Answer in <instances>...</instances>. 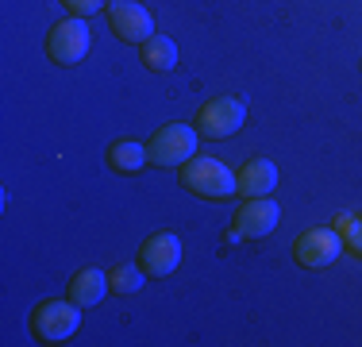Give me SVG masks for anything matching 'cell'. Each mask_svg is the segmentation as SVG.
I'll use <instances>...</instances> for the list:
<instances>
[{
	"label": "cell",
	"mask_w": 362,
	"mask_h": 347,
	"mask_svg": "<svg viewBox=\"0 0 362 347\" xmlns=\"http://www.w3.org/2000/svg\"><path fill=\"white\" fill-rule=\"evenodd\" d=\"M146 162H151V159H146V147L135 143V139L112 143V151H108V166L116 174H135V170H143Z\"/></svg>",
	"instance_id": "obj_13"
},
{
	"label": "cell",
	"mask_w": 362,
	"mask_h": 347,
	"mask_svg": "<svg viewBox=\"0 0 362 347\" xmlns=\"http://www.w3.org/2000/svg\"><path fill=\"white\" fill-rule=\"evenodd\" d=\"M108 285H112V293H139L146 285V271L132 263H119L108 271Z\"/></svg>",
	"instance_id": "obj_14"
},
{
	"label": "cell",
	"mask_w": 362,
	"mask_h": 347,
	"mask_svg": "<svg viewBox=\"0 0 362 347\" xmlns=\"http://www.w3.org/2000/svg\"><path fill=\"white\" fill-rule=\"evenodd\" d=\"M235 178H239V197H270L274 186H278V166L270 159H251Z\"/></svg>",
	"instance_id": "obj_10"
},
{
	"label": "cell",
	"mask_w": 362,
	"mask_h": 347,
	"mask_svg": "<svg viewBox=\"0 0 362 347\" xmlns=\"http://www.w3.org/2000/svg\"><path fill=\"white\" fill-rule=\"evenodd\" d=\"M81 305L74 301H42L31 312V332L39 343H66L81 328Z\"/></svg>",
	"instance_id": "obj_3"
},
{
	"label": "cell",
	"mask_w": 362,
	"mask_h": 347,
	"mask_svg": "<svg viewBox=\"0 0 362 347\" xmlns=\"http://www.w3.org/2000/svg\"><path fill=\"white\" fill-rule=\"evenodd\" d=\"M181 186L197 197H209V201H228V197L239 193V178L220 159H209V154H201V159L193 154L181 166Z\"/></svg>",
	"instance_id": "obj_1"
},
{
	"label": "cell",
	"mask_w": 362,
	"mask_h": 347,
	"mask_svg": "<svg viewBox=\"0 0 362 347\" xmlns=\"http://www.w3.org/2000/svg\"><path fill=\"white\" fill-rule=\"evenodd\" d=\"M247 124V104L239 97H212L197 112V132L204 139H231Z\"/></svg>",
	"instance_id": "obj_5"
},
{
	"label": "cell",
	"mask_w": 362,
	"mask_h": 347,
	"mask_svg": "<svg viewBox=\"0 0 362 347\" xmlns=\"http://www.w3.org/2000/svg\"><path fill=\"white\" fill-rule=\"evenodd\" d=\"M347 251V243L335 228H308L293 239V258L308 271H320V266H332L335 258Z\"/></svg>",
	"instance_id": "obj_6"
},
{
	"label": "cell",
	"mask_w": 362,
	"mask_h": 347,
	"mask_svg": "<svg viewBox=\"0 0 362 347\" xmlns=\"http://www.w3.org/2000/svg\"><path fill=\"white\" fill-rule=\"evenodd\" d=\"M197 139H201V132L189 124H162L146 143V159H151V166H162V170L185 166L197 154Z\"/></svg>",
	"instance_id": "obj_2"
},
{
	"label": "cell",
	"mask_w": 362,
	"mask_h": 347,
	"mask_svg": "<svg viewBox=\"0 0 362 347\" xmlns=\"http://www.w3.org/2000/svg\"><path fill=\"white\" fill-rule=\"evenodd\" d=\"M181 255H185V247H181V239L174 236V232H158V236L143 239L139 266L146 271V278H166L181 266Z\"/></svg>",
	"instance_id": "obj_8"
},
{
	"label": "cell",
	"mask_w": 362,
	"mask_h": 347,
	"mask_svg": "<svg viewBox=\"0 0 362 347\" xmlns=\"http://www.w3.org/2000/svg\"><path fill=\"white\" fill-rule=\"evenodd\" d=\"M108 290H112V285H108V274L97 271V266H85V271H77V274L70 278V301H74V305H81V309L100 305Z\"/></svg>",
	"instance_id": "obj_11"
},
{
	"label": "cell",
	"mask_w": 362,
	"mask_h": 347,
	"mask_svg": "<svg viewBox=\"0 0 362 347\" xmlns=\"http://www.w3.org/2000/svg\"><path fill=\"white\" fill-rule=\"evenodd\" d=\"M335 232L343 236V243H347V251H355V255L362 258V216L343 212L339 220H335Z\"/></svg>",
	"instance_id": "obj_15"
},
{
	"label": "cell",
	"mask_w": 362,
	"mask_h": 347,
	"mask_svg": "<svg viewBox=\"0 0 362 347\" xmlns=\"http://www.w3.org/2000/svg\"><path fill=\"white\" fill-rule=\"evenodd\" d=\"M143 66L154 69V74L177 69V42L166 39V35H151V39L143 42Z\"/></svg>",
	"instance_id": "obj_12"
},
{
	"label": "cell",
	"mask_w": 362,
	"mask_h": 347,
	"mask_svg": "<svg viewBox=\"0 0 362 347\" xmlns=\"http://www.w3.org/2000/svg\"><path fill=\"white\" fill-rule=\"evenodd\" d=\"M105 16H108V28L116 39L124 42H143L154 35V16L146 12L139 0H108L105 4Z\"/></svg>",
	"instance_id": "obj_7"
},
{
	"label": "cell",
	"mask_w": 362,
	"mask_h": 347,
	"mask_svg": "<svg viewBox=\"0 0 362 347\" xmlns=\"http://www.w3.org/2000/svg\"><path fill=\"white\" fill-rule=\"evenodd\" d=\"M66 8H70V16H81V20H89L93 12H100V8L108 4V0H62Z\"/></svg>",
	"instance_id": "obj_16"
},
{
	"label": "cell",
	"mask_w": 362,
	"mask_h": 347,
	"mask_svg": "<svg viewBox=\"0 0 362 347\" xmlns=\"http://www.w3.org/2000/svg\"><path fill=\"white\" fill-rule=\"evenodd\" d=\"M89 47H93V31L81 16H70V20L54 23L47 35V55H50V62H58V66H77L89 55Z\"/></svg>",
	"instance_id": "obj_4"
},
{
	"label": "cell",
	"mask_w": 362,
	"mask_h": 347,
	"mask_svg": "<svg viewBox=\"0 0 362 347\" xmlns=\"http://www.w3.org/2000/svg\"><path fill=\"white\" fill-rule=\"evenodd\" d=\"M281 208L274 205V197H247V205L235 212V232L247 239H262L278 228Z\"/></svg>",
	"instance_id": "obj_9"
}]
</instances>
